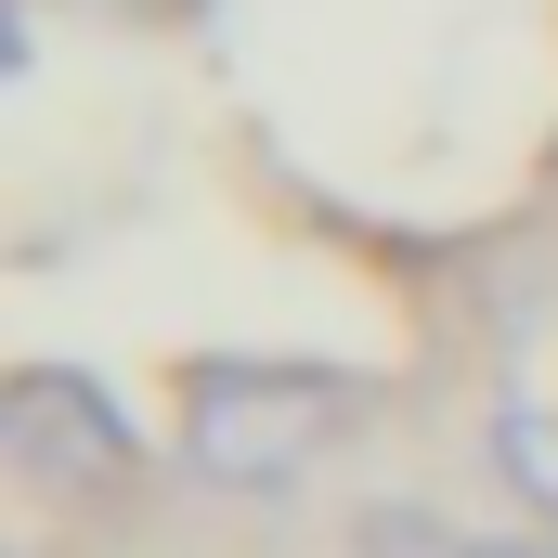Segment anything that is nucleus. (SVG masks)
<instances>
[{
  "label": "nucleus",
  "instance_id": "nucleus-1",
  "mask_svg": "<svg viewBox=\"0 0 558 558\" xmlns=\"http://www.w3.org/2000/svg\"><path fill=\"white\" fill-rule=\"evenodd\" d=\"M364 403V377L338 364H260V351H221L182 377V468L221 481V494H286Z\"/></svg>",
  "mask_w": 558,
  "mask_h": 558
},
{
  "label": "nucleus",
  "instance_id": "nucleus-3",
  "mask_svg": "<svg viewBox=\"0 0 558 558\" xmlns=\"http://www.w3.org/2000/svg\"><path fill=\"white\" fill-rule=\"evenodd\" d=\"M494 454H507V481L558 520V416H507V428H494Z\"/></svg>",
  "mask_w": 558,
  "mask_h": 558
},
{
  "label": "nucleus",
  "instance_id": "nucleus-5",
  "mask_svg": "<svg viewBox=\"0 0 558 558\" xmlns=\"http://www.w3.org/2000/svg\"><path fill=\"white\" fill-rule=\"evenodd\" d=\"M441 558H558V546H533V533H481V546H441Z\"/></svg>",
  "mask_w": 558,
  "mask_h": 558
},
{
  "label": "nucleus",
  "instance_id": "nucleus-4",
  "mask_svg": "<svg viewBox=\"0 0 558 558\" xmlns=\"http://www.w3.org/2000/svg\"><path fill=\"white\" fill-rule=\"evenodd\" d=\"M78 13H118V26H182V13H208V0H78Z\"/></svg>",
  "mask_w": 558,
  "mask_h": 558
},
{
  "label": "nucleus",
  "instance_id": "nucleus-2",
  "mask_svg": "<svg viewBox=\"0 0 558 558\" xmlns=\"http://www.w3.org/2000/svg\"><path fill=\"white\" fill-rule=\"evenodd\" d=\"M0 454H13L39 494H92V481L131 468V416H118V390L78 377V364H13V390H0Z\"/></svg>",
  "mask_w": 558,
  "mask_h": 558
}]
</instances>
